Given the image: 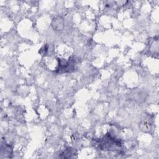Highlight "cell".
<instances>
[{
    "label": "cell",
    "mask_w": 159,
    "mask_h": 159,
    "mask_svg": "<svg viewBox=\"0 0 159 159\" xmlns=\"http://www.w3.org/2000/svg\"><path fill=\"white\" fill-rule=\"evenodd\" d=\"M62 154L64 155V157H63V158H65L66 155H68L67 158H71V155L73 154H75V152L72 149H71V148H68L67 150L64 151Z\"/></svg>",
    "instance_id": "cell-4"
},
{
    "label": "cell",
    "mask_w": 159,
    "mask_h": 159,
    "mask_svg": "<svg viewBox=\"0 0 159 159\" xmlns=\"http://www.w3.org/2000/svg\"><path fill=\"white\" fill-rule=\"evenodd\" d=\"M96 144L102 150H117L122 147V142L119 139L112 136L110 133L106 134L103 137L96 140Z\"/></svg>",
    "instance_id": "cell-1"
},
{
    "label": "cell",
    "mask_w": 159,
    "mask_h": 159,
    "mask_svg": "<svg viewBox=\"0 0 159 159\" xmlns=\"http://www.w3.org/2000/svg\"><path fill=\"white\" fill-rule=\"evenodd\" d=\"M76 66L75 58H70L68 60H60L57 73H64L75 71Z\"/></svg>",
    "instance_id": "cell-2"
},
{
    "label": "cell",
    "mask_w": 159,
    "mask_h": 159,
    "mask_svg": "<svg viewBox=\"0 0 159 159\" xmlns=\"http://www.w3.org/2000/svg\"><path fill=\"white\" fill-rule=\"evenodd\" d=\"M52 26L55 30H61L64 27V21L62 17H56L53 18L52 22Z\"/></svg>",
    "instance_id": "cell-3"
}]
</instances>
